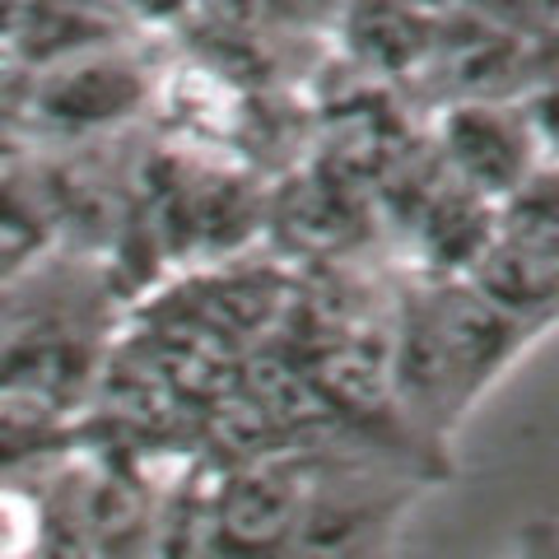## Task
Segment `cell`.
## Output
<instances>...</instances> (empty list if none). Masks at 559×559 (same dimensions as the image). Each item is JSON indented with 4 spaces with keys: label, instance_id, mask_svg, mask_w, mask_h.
Returning a JSON list of instances; mask_svg holds the SVG:
<instances>
[{
    "label": "cell",
    "instance_id": "obj_1",
    "mask_svg": "<svg viewBox=\"0 0 559 559\" xmlns=\"http://www.w3.org/2000/svg\"><path fill=\"white\" fill-rule=\"evenodd\" d=\"M154 80L108 47H90L33 70V121L61 135H94L150 108Z\"/></svg>",
    "mask_w": 559,
    "mask_h": 559
},
{
    "label": "cell",
    "instance_id": "obj_2",
    "mask_svg": "<svg viewBox=\"0 0 559 559\" xmlns=\"http://www.w3.org/2000/svg\"><path fill=\"white\" fill-rule=\"evenodd\" d=\"M308 489L304 476L280 457H248L215 495L210 527L229 550H271L299 532Z\"/></svg>",
    "mask_w": 559,
    "mask_h": 559
},
{
    "label": "cell",
    "instance_id": "obj_7",
    "mask_svg": "<svg viewBox=\"0 0 559 559\" xmlns=\"http://www.w3.org/2000/svg\"><path fill=\"white\" fill-rule=\"evenodd\" d=\"M280 5H285V0H280Z\"/></svg>",
    "mask_w": 559,
    "mask_h": 559
},
{
    "label": "cell",
    "instance_id": "obj_3",
    "mask_svg": "<svg viewBox=\"0 0 559 559\" xmlns=\"http://www.w3.org/2000/svg\"><path fill=\"white\" fill-rule=\"evenodd\" d=\"M439 159L448 164L452 178L476 187L489 201H509L532 178L527 131L489 103H466V108H452L443 117Z\"/></svg>",
    "mask_w": 559,
    "mask_h": 559
},
{
    "label": "cell",
    "instance_id": "obj_4",
    "mask_svg": "<svg viewBox=\"0 0 559 559\" xmlns=\"http://www.w3.org/2000/svg\"><path fill=\"white\" fill-rule=\"evenodd\" d=\"M349 43L369 66L396 70L429 47V24L411 0H359L349 10Z\"/></svg>",
    "mask_w": 559,
    "mask_h": 559
},
{
    "label": "cell",
    "instance_id": "obj_6",
    "mask_svg": "<svg viewBox=\"0 0 559 559\" xmlns=\"http://www.w3.org/2000/svg\"><path fill=\"white\" fill-rule=\"evenodd\" d=\"M117 5L140 10V14H150V20H168V14L187 10V0H117Z\"/></svg>",
    "mask_w": 559,
    "mask_h": 559
},
{
    "label": "cell",
    "instance_id": "obj_5",
    "mask_svg": "<svg viewBox=\"0 0 559 559\" xmlns=\"http://www.w3.org/2000/svg\"><path fill=\"white\" fill-rule=\"evenodd\" d=\"M47 546V509L43 495L0 476V559L33 555Z\"/></svg>",
    "mask_w": 559,
    "mask_h": 559
}]
</instances>
